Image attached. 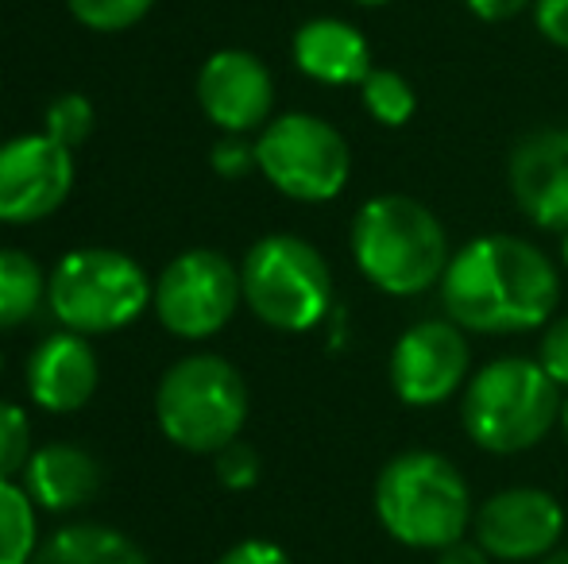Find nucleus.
<instances>
[{
	"label": "nucleus",
	"instance_id": "bb28decb",
	"mask_svg": "<svg viewBox=\"0 0 568 564\" xmlns=\"http://www.w3.org/2000/svg\"><path fill=\"white\" fill-rule=\"evenodd\" d=\"M213 171L225 174V178H244L247 171H260L255 163V143H247L244 136H225L213 147Z\"/></svg>",
	"mask_w": 568,
	"mask_h": 564
},
{
	"label": "nucleus",
	"instance_id": "5701e85b",
	"mask_svg": "<svg viewBox=\"0 0 568 564\" xmlns=\"http://www.w3.org/2000/svg\"><path fill=\"white\" fill-rule=\"evenodd\" d=\"M78 23L93 31H124L151 12L155 0H67Z\"/></svg>",
	"mask_w": 568,
	"mask_h": 564
},
{
	"label": "nucleus",
	"instance_id": "1a4fd4ad",
	"mask_svg": "<svg viewBox=\"0 0 568 564\" xmlns=\"http://www.w3.org/2000/svg\"><path fill=\"white\" fill-rule=\"evenodd\" d=\"M155 314L174 337L202 340L221 332L232 321L236 306L244 301L240 271L221 252L194 248L182 252L155 283Z\"/></svg>",
	"mask_w": 568,
	"mask_h": 564
},
{
	"label": "nucleus",
	"instance_id": "c85d7f7f",
	"mask_svg": "<svg viewBox=\"0 0 568 564\" xmlns=\"http://www.w3.org/2000/svg\"><path fill=\"white\" fill-rule=\"evenodd\" d=\"M217 564H294V561L286 557V550H278L275 542H260V537H252V542L232 545Z\"/></svg>",
	"mask_w": 568,
	"mask_h": 564
},
{
	"label": "nucleus",
	"instance_id": "c9c22d12",
	"mask_svg": "<svg viewBox=\"0 0 568 564\" xmlns=\"http://www.w3.org/2000/svg\"><path fill=\"white\" fill-rule=\"evenodd\" d=\"M0 368H4V360H0Z\"/></svg>",
	"mask_w": 568,
	"mask_h": 564
},
{
	"label": "nucleus",
	"instance_id": "7ed1b4c3",
	"mask_svg": "<svg viewBox=\"0 0 568 564\" xmlns=\"http://www.w3.org/2000/svg\"><path fill=\"white\" fill-rule=\"evenodd\" d=\"M375 519L406 550L442 553L468 534L471 491L449 457L429 449H406L379 468Z\"/></svg>",
	"mask_w": 568,
	"mask_h": 564
},
{
	"label": "nucleus",
	"instance_id": "393cba45",
	"mask_svg": "<svg viewBox=\"0 0 568 564\" xmlns=\"http://www.w3.org/2000/svg\"><path fill=\"white\" fill-rule=\"evenodd\" d=\"M217 480L232 491H247L260 480V452L236 437V441L217 452Z\"/></svg>",
	"mask_w": 568,
	"mask_h": 564
},
{
	"label": "nucleus",
	"instance_id": "ddd939ff",
	"mask_svg": "<svg viewBox=\"0 0 568 564\" xmlns=\"http://www.w3.org/2000/svg\"><path fill=\"white\" fill-rule=\"evenodd\" d=\"M197 101L225 136H244L267 124L275 105V82L263 59H255L252 51H217L205 59L197 74Z\"/></svg>",
	"mask_w": 568,
	"mask_h": 564
},
{
	"label": "nucleus",
	"instance_id": "2f4dec72",
	"mask_svg": "<svg viewBox=\"0 0 568 564\" xmlns=\"http://www.w3.org/2000/svg\"><path fill=\"white\" fill-rule=\"evenodd\" d=\"M538 564H568V550L549 553V557H546V561H538Z\"/></svg>",
	"mask_w": 568,
	"mask_h": 564
},
{
	"label": "nucleus",
	"instance_id": "c756f323",
	"mask_svg": "<svg viewBox=\"0 0 568 564\" xmlns=\"http://www.w3.org/2000/svg\"><path fill=\"white\" fill-rule=\"evenodd\" d=\"M464 4H468V12L476 16V20L507 23V20H515V16H523L534 0H464Z\"/></svg>",
	"mask_w": 568,
	"mask_h": 564
},
{
	"label": "nucleus",
	"instance_id": "20e7f679",
	"mask_svg": "<svg viewBox=\"0 0 568 564\" xmlns=\"http://www.w3.org/2000/svg\"><path fill=\"white\" fill-rule=\"evenodd\" d=\"M561 387L530 356H499L464 383L460 425L471 444L495 457H515L549 437L561 422Z\"/></svg>",
	"mask_w": 568,
	"mask_h": 564
},
{
	"label": "nucleus",
	"instance_id": "a211bd4d",
	"mask_svg": "<svg viewBox=\"0 0 568 564\" xmlns=\"http://www.w3.org/2000/svg\"><path fill=\"white\" fill-rule=\"evenodd\" d=\"M31 564H148V557L109 526H67L39 545Z\"/></svg>",
	"mask_w": 568,
	"mask_h": 564
},
{
	"label": "nucleus",
	"instance_id": "9d476101",
	"mask_svg": "<svg viewBox=\"0 0 568 564\" xmlns=\"http://www.w3.org/2000/svg\"><path fill=\"white\" fill-rule=\"evenodd\" d=\"M471 371V348L468 332L449 317H429L418 321L395 340L390 348V391L403 407L429 410L449 402Z\"/></svg>",
	"mask_w": 568,
	"mask_h": 564
},
{
	"label": "nucleus",
	"instance_id": "f3484780",
	"mask_svg": "<svg viewBox=\"0 0 568 564\" xmlns=\"http://www.w3.org/2000/svg\"><path fill=\"white\" fill-rule=\"evenodd\" d=\"M101 488V468L78 444H43L31 452V464L23 472V491L31 503L47 506V511H74V506L90 503Z\"/></svg>",
	"mask_w": 568,
	"mask_h": 564
},
{
	"label": "nucleus",
	"instance_id": "dca6fc26",
	"mask_svg": "<svg viewBox=\"0 0 568 564\" xmlns=\"http://www.w3.org/2000/svg\"><path fill=\"white\" fill-rule=\"evenodd\" d=\"M294 66L322 85H359L372 74V47L356 23L337 16H317L294 31Z\"/></svg>",
	"mask_w": 568,
	"mask_h": 564
},
{
	"label": "nucleus",
	"instance_id": "f704fd0d",
	"mask_svg": "<svg viewBox=\"0 0 568 564\" xmlns=\"http://www.w3.org/2000/svg\"><path fill=\"white\" fill-rule=\"evenodd\" d=\"M561 425H565V437H568V399H565V410H561Z\"/></svg>",
	"mask_w": 568,
	"mask_h": 564
},
{
	"label": "nucleus",
	"instance_id": "72a5a7b5",
	"mask_svg": "<svg viewBox=\"0 0 568 564\" xmlns=\"http://www.w3.org/2000/svg\"><path fill=\"white\" fill-rule=\"evenodd\" d=\"M561 264H565V271H568V233H565V240H561Z\"/></svg>",
	"mask_w": 568,
	"mask_h": 564
},
{
	"label": "nucleus",
	"instance_id": "0eeeda50",
	"mask_svg": "<svg viewBox=\"0 0 568 564\" xmlns=\"http://www.w3.org/2000/svg\"><path fill=\"white\" fill-rule=\"evenodd\" d=\"M155 286L132 256L113 248H78L47 279V301L70 332H113L148 309Z\"/></svg>",
	"mask_w": 568,
	"mask_h": 564
},
{
	"label": "nucleus",
	"instance_id": "423d86ee",
	"mask_svg": "<svg viewBox=\"0 0 568 564\" xmlns=\"http://www.w3.org/2000/svg\"><path fill=\"white\" fill-rule=\"evenodd\" d=\"M244 301L278 332H306L333 306V271L310 240L291 233L263 236L240 264Z\"/></svg>",
	"mask_w": 568,
	"mask_h": 564
},
{
	"label": "nucleus",
	"instance_id": "cd10ccee",
	"mask_svg": "<svg viewBox=\"0 0 568 564\" xmlns=\"http://www.w3.org/2000/svg\"><path fill=\"white\" fill-rule=\"evenodd\" d=\"M534 23L546 43L568 51V0H534Z\"/></svg>",
	"mask_w": 568,
	"mask_h": 564
},
{
	"label": "nucleus",
	"instance_id": "39448f33",
	"mask_svg": "<svg viewBox=\"0 0 568 564\" xmlns=\"http://www.w3.org/2000/svg\"><path fill=\"white\" fill-rule=\"evenodd\" d=\"M159 429L186 452H221L247 422L244 376L225 356L197 352L179 360L155 391Z\"/></svg>",
	"mask_w": 568,
	"mask_h": 564
},
{
	"label": "nucleus",
	"instance_id": "4468645a",
	"mask_svg": "<svg viewBox=\"0 0 568 564\" xmlns=\"http://www.w3.org/2000/svg\"><path fill=\"white\" fill-rule=\"evenodd\" d=\"M507 186L526 221L568 233V129H538L515 143Z\"/></svg>",
	"mask_w": 568,
	"mask_h": 564
},
{
	"label": "nucleus",
	"instance_id": "412c9836",
	"mask_svg": "<svg viewBox=\"0 0 568 564\" xmlns=\"http://www.w3.org/2000/svg\"><path fill=\"white\" fill-rule=\"evenodd\" d=\"M36 557V503L16 483H0V564Z\"/></svg>",
	"mask_w": 568,
	"mask_h": 564
},
{
	"label": "nucleus",
	"instance_id": "aec40b11",
	"mask_svg": "<svg viewBox=\"0 0 568 564\" xmlns=\"http://www.w3.org/2000/svg\"><path fill=\"white\" fill-rule=\"evenodd\" d=\"M359 98H364L367 116H372L375 124H383V129H403V124L418 113V93H414L410 78L387 66H375L372 74L359 82Z\"/></svg>",
	"mask_w": 568,
	"mask_h": 564
},
{
	"label": "nucleus",
	"instance_id": "f03ea898",
	"mask_svg": "<svg viewBox=\"0 0 568 564\" xmlns=\"http://www.w3.org/2000/svg\"><path fill=\"white\" fill-rule=\"evenodd\" d=\"M348 244L359 275L390 298H418L442 286L453 259L437 213L410 194H379L359 205Z\"/></svg>",
	"mask_w": 568,
	"mask_h": 564
},
{
	"label": "nucleus",
	"instance_id": "7c9ffc66",
	"mask_svg": "<svg viewBox=\"0 0 568 564\" xmlns=\"http://www.w3.org/2000/svg\"><path fill=\"white\" fill-rule=\"evenodd\" d=\"M437 564H491V553L484 550L479 542H453L437 553Z\"/></svg>",
	"mask_w": 568,
	"mask_h": 564
},
{
	"label": "nucleus",
	"instance_id": "f257e3e1",
	"mask_svg": "<svg viewBox=\"0 0 568 564\" xmlns=\"http://www.w3.org/2000/svg\"><path fill=\"white\" fill-rule=\"evenodd\" d=\"M561 271L538 248L510 233H487L453 252L442 275L449 321L479 337H515L554 321Z\"/></svg>",
	"mask_w": 568,
	"mask_h": 564
},
{
	"label": "nucleus",
	"instance_id": "6e6552de",
	"mask_svg": "<svg viewBox=\"0 0 568 564\" xmlns=\"http://www.w3.org/2000/svg\"><path fill=\"white\" fill-rule=\"evenodd\" d=\"M260 174L291 202H333L352 178L348 140L314 113H286L260 129Z\"/></svg>",
	"mask_w": 568,
	"mask_h": 564
},
{
	"label": "nucleus",
	"instance_id": "f8f14e48",
	"mask_svg": "<svg viewBox=\"0 0 568 564\" xmlns=\"http://www.w3.org/2000/svg\"><path fill=\"white\" fill-rule=\"evenodd\" d=\"M74 186V155L59 140L20 136L0 143V221L36 225L67 202Z\"/></svg>",
	"mask_w": 568,
	"mask_h": 564
},
{
	"label": "nucleus",
	"instance_id": "2eb2a0df",
	"mask_svg": "<svg viewBox=\"0 0 568 564\" xmlns=\"http://www.w3.org/2000/svg\"><path fill=\"white\" fill-rule=\"evenodd\" d=\"M28 391L51 414L82 410L98 391V356L82 332L47 337L28 360Z\"/></svg>",
	"mask_w": 568,
	"mask_h": 564
},
{
	"label": "nucleus",
	"instance_id": "6ab92c4d",
	"mask_svg": "<svg viewBox=\"0 0 568 564\" xmlns=\"http://www.w3.org/2000/svg\"><path fill=\"white\" fill-rule=\"evenodd\" d=\"M47 298V279L31 256L16 248L0 252V329L31 321Z\"/></svg>",
	"mask_w": 568,
	"mask_h": 564
},
{
	"label": "nucleus",
	"instance_id": "4be33fe9",
	"mask_svg": "<svg viewBox=\"0 0 568 564\" xmlns=\"http://www.w3.org/2000/svg\"><path fill=\"white\" fill-rule=\"evenodd\" d=\"M31 464V425L28 414L12 402H0V483H16Z\"/></svg>",
	"mask_w": 568,
	"mask_h": 564
},
{
	"label": "nucleus",
	"instance_id": "a878e982",
	"mask_svg": "<svg viewBox=\"0 0 568 564\" xmlns=\"http://www.w3.org/2000/svg\"><path fill=\"white\" fill-rule=\"evenodd\" d=\"M534 360L549 371V379H554L557 387H568V314L554 317V321L546 325Z\"/></svg>",
	"mask_w": 568,
	"mask_h": 564
},
{
	"label": "nucleus",
	"instance_id": "b1692460",
	"mask_svg": "<svg viewBox=\"0 0 568 564\" xmlns=\"http://www.w3.org/2000/svg\"><path fill=\"white\" fill-rule=\"evenodd\" d=\"M93 132V105L82 93H67L47 109V136L59 140L62 147L74 151L78 143H85Z\"/></svg>",
	"mask_w": 568,
	"mask_h": 564
},
{
	"label": "nucleus",
	"instance_id": "473e14b6",
	"mask_svg": "<svg viewBox=\"0 0 568 564\" xmlns=\"http://www.w3.org/2000/svg\"><path fill=\"white\" fill-rule=\"evenodd\" d=\"M352 4H364V8H383V4H390V0H352Z\"/></svg>",
	"mask_w": 568,
	"mask_h": 564
},
{
	"label": "nucleus",
	"instance_id": "9b49d317",
	"mask_svg": "<svg viewBox=\"0 0 568 564\" xmlns=\"http://www.w3.org/2000/svg\"><path fill=\"white\" fill-rule=\"evenodd\" d=\"M471 530L491 561H546L565 534V506L546 488H507L476 506Z\"/></svg>",
	"mask_w": 568,
	"mask_h": 564
}]
</instances>
